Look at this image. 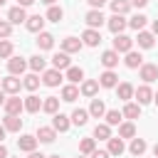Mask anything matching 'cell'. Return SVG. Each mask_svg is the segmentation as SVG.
Masks as SVG:
<instances>
[{
	"label": "cell",
	"mask_w": 158,
	"mask_h": 158,
	"mask_svg": "<svg viewBox=\"0 0 158 158\" xmlns=\"http://www.w3.org/2000/svg\"><path fill=\"white\" fill-rule=\"evenodd\" d=\"M133 49V40L128 37V35H116L114 37V52H118V54H126V52H131Z\"/></svg>",
	"instance_id": "obj_1"
},
{
	"label": "cell",
	"mask_w": 158,
	"mask_h": 158,
	"mask_svg": "<svg viewBox=\"0 0 158 158\" xmlns=\"http://www.w3.org/2000/svg\"><path fill=\"white\" fill-rule=\"evenodd\" d=\"M0 86H2V91H7V94H17V91H20V86H22V81H20L15 74H10V77L0 79Z\"/></svg>",
	"instance_id": "obj_2"
},
{
	"label": "cell",
	"mask_w": 158,
	"mask_h": 158,
	"mask_svg": "<svg viewBox=\"0 0 158 158\" xmlns=\"http://www.w3.org/2000/svg\"><path fill=\"white\" fill-rule=\"evenodd\" d=\"M84 20H86V25H89L91 30H96V27H101V25L106 22V17L101 15V10H89Z\"/></svg>",
	"instance_id": "obj_3"
},
{
	"label": "cell",
	"mask_w": 158,
	"mask_h": 158,
	"mask_svg": "<svg viewBox=\"0 0 158 158\" xmlns=\"http://www.w3.org/2000/svg\"><path fill=\"white\" fill-rule=\"evenodd\" d=\"M109 30L114 32V35H121L123 30H126V25H128V20H123V15H114V17H109Z\"/></svg>",
	"instance_id": "obj_4"
},
{
	"label": "cell",
	"mask_w": 158,
	"mask_h": 158,
	"mask_svg": "<svg viewBox=\"0 0 158 158\" xmlns=\"http://www.w3.org/2000/svg\"><path fill=\"white\" fill-rule=\"evenodd\" d=\"M25 69H27V62H25L22 57H10V59H7V72H10V74L17 77V74H22Z\"/></svg>",
	"instance_id": "obj_5"
},
{
	"label": "cell",
	"mask_w": 158,
	"mask_h": 158,
	"mask_svg": "<svg viewBox=\"0 0 158 158\" xmlns=\"http://www.w3.org/2000/svg\"><path fill=\"white\" fill-rule=\"evenodd\" d=\"M141 79H143L146 84L156 81V79H158V64H141Z\"/></svg>",
	"instance_id": "obj_6"
},
{
	"label": "cell",
	"mask_w": 158,
	"mask_h": 158,
	"mask_svg": "<svg viewBox=\"0 0 158 158\" xmlns=\"http://www.w3.org/2000/svg\"><path fill=\"white\" fill-rule=\"evenodd\" d=\"M96 81H99V86H104V89H114V86L118 84V77H116V72L106 69V72H104V74H101Z\"/></svg>",
	"instance_id": "obj_7"
},
{
	"label": "cell",
	"mask_w": 158,
	"mask_h": 158,
	"mask_svg": "<svg viewBox=\"0 0 158 158\" xmlns=\"http://www.w3.org/2000/svg\"><path fill=\"white\" fill-rule=\"evenodd\" d=\"M133 96L138 99V104L143 106V104H148V101H153V91H151V86L148 84H141L138 89H133Z\"/></svg>",
	"instance_id": "obj_8"
},
{
	"label": "cell",
	"mask_w": 158,
	"mask_h": 158,
	"mask_svg": "<svg viewBox=\"0 0 158 158\" xmlns=\"http://www.w3.org/2000/svg\"><path fill=\"white\" fill-rule=\"evenodd\" d=\"M5 114H15V116H20V111L25 109V104H22V99H17V96H10V99H5Z\"/></svg>",
	"instance_id": "obj_9"
},
{
	"label": "cell",
	"mask_w": 158,
	"mask_h": 158,
	"mask_svg": "<svg viewBox=\"0 0 158 158\" xmlns=\"http://www.w3.org/2000/svg\"><path fill=\"white\" fill-rule=\"evenodd\" d=\"M25 20H27L25 7H20V5L10 7V12H7V22H10V25H20V22H25Z\"/></svg>",
	"instance_id": "obj_10"
},
{
	"label": "cell",
	"mask_w": 158,
	"mask_h": 158,
	"mask_svg": "<svg viewBox=\"0 0 158 158\" xmlns=\"http://www.w3.org/2000/svg\"><path fill=\"white\" fill-rule=\"evenodd\" d=\"M84 47V42L79 40V37H64L62 40V49L67 52V54H72V52H79Z\"/></svg>",
	"instance_id": "obj_11"
},
{
	"label": "cell",
	"mask_w": 158,
	"mask_h": 158,
	"mask_svg": "<svg viewBox=\"0 0 158 158\" xmlns=\"http://www.w3.org/2000/svg\"><path fill=\"white\" fill-rule=\"evenodd\" d=\"M42 81L47 84V86H59V81H62V72L59 69H47L44 74H42Z\"/></svg>",
	"instance_id": "obj_12"
},
{
	"label": "cell",
	"mask_w": 158,
	"mask_h": 158,
	"mask_svg": "<svg viewBox=\"0 0 158 158\" xmlns=\"http://www.w3.org/2000/svg\"><path fill=\"white\" fill-rule=\"evenodd\" d=\"M52 67H54V69H59V72H62V69H67V67H72L69 54H67V52H57V54L52 57Z\"/></svg>",
	"instance_id": "obj_13"
},
{
	"label": "cell",
	"mask_w": 158,
	"mask_h": 158,
	"mask_svg": "<svg viewBox=\"0 0 158 158\" xmlns=\"http://www.w3.org/2000/svg\"><path fill=\"white\" fill-rule=\"evenodd\" d=\"M57 138V131L52 128V126H40L37 128V141H42V143H52Z\"/></svg>",
	"instance_id": "obj_14"
},
{
	"label": "cell",
	"mask_w": 158,
	"mask_h": 158,
	"mask_svg": "<svg viewBox=\"0 0 158 158\" xmlns=\"http://www.w3.org/2000/svg\"><path fill=\"white\" fill-rule=\"evenodd\" d=\"M35 146H37V136H30V133H25V136H20L17 138V148L20 151H35Z\"/></svg>",
	"instance_id": "obj_15"
},
{
	"label": "cell",
	"mask_w": 158,
	"mask_h": 158,
	"mask_svg": "<svg viewBox=\"0 0 158 158\" xmlns=\"http://www.w3.org/2000/svg\"><path fill=\"white\" fill-rule=\"evenodd\" d=\"M81 40H84V44L86 47H96L99 42H101V35H99V30H84V35H81Z\"/></svg>",
	"instance_id": "obj_16"
},
{
	"label": "cell",
	"mask_w": 158,
	"mask_h": 158,
	"mask_svg": "<svg viewBox=\"0 0 158 158\" xmlns=\"http://www.w3.org/2000/svg\"><path fill=\"white\" fill-rule=\"evenodd\" d=\"M2 126H5V131H15V133H17V131L22 128V118L15 116V114H7L5 121H2Z\"/></svg>",
	"instance_id": "obj_17"
},
{
	"label": "cell",
	"mask_w": 158,
	"mask_h": 158,
	"mask_svg": "<svg viewBox=\"0 0 158 158\" xmlns=\"http://www.w3.org/2000/svg\"><path fill=\"white\" fill-rule=\"evenodd\" d=\"M25 25H27L30 32H42V27H44V17H42V15H32V17L25 20Z\"/></svg>",
	"instance_id": "obj_18"
},
{
	"label": "cell",
	"mask_w": 158,
	"mask_h": 158,
	"mask_svg": "<svg viewBox=\"0 0 158 158\" xmlns=\"http://www.w3.org/2000/svg\"><path fill=\"white\" fill-rule=\"evenodd\" d=\"M101 64H104L106 69H114V67L118 64V52H114V49H106V52L101 54Z\"/></svg>",
	"instance_id": "obj_19"
},
{
	"label": "cell",
	"mask_w": 158,
	"mask_h": 158,
	"mask_svg": "<svg viewBox=\"0 0 158 158\" xmlns=\"http://www.w3.org/2000/svg\"><path fill=\"white\" fill-rule=\"evenodd\" d=\"M22 104H25V111H30V114H37V111L42 109V99H40V96H35V94H30Z\"/></svg>",
	"instance_id": "obj_20"
},
{
	"label": "cell",
	"mask_w": 158,
	"mask_h": 158,
	"mask_svg": "<svg viewBox=\"0 0 158 158\" xmlns=\"http://www.w3.org/2000/svg\"><path fill=\"white\" fill-rule=\"evenodd\" d=\"M69 123H72V121H69V116H64V114H59V111H57V114H54V118H52V128H54V131H67V128H69Z\"/></svg>",
	"instance_id": "obj_21"
},
{
	"label": "cell",
	"mask_w": 158,
	"mask_h": 158,
	"mask_svg": "<svg viewBox=\"0 0 158 158\" xmlns=\"http://www.w3.org/2000/svg\"><path fill=\"white\" fill-rule=\"evenodd\" d=\"M153 37H156L153 32L138 30V37H136V40H138V47H143V49H151V47H153Z\"/></svg>",
	"instance_id": "obj_22"
},
{
	"label": "cell",
	"mask_w": 158,
	"mask_h": 158,
	"mask_svg": "<svg viewBox=\"0 0 158 158\" xmlns=\"http://www.w3.org/2000/svg\"><path fill=\"white\" fill-rule=\"evenodd\" d=\"M37 47L40 49H52L54 47V37L49 32H37Z\"/></svg>",
	"instance_id": "obj_23"
},
{
	"label": "cell",
	"mask_w": 158,
	"mask_h": 158,
	"mask_svg": "<svg viewBox=\"0 0 158 158\" xmlns=\"http://www.w3.org/2000/svg\"><path fill=\"white\" fill-rule=\"evenodd\" d=\"M123 62H126L128 69H136V67L143 64V57H141V52H133V49H131V52H126V59H123Z\"/></svg>",
	"instance_id": "obj_24"
},
{
	"label": "cell",
	"mask_w": 158,
	"mask_h": 158,
	"mask_svg": "<svg viewBox=\"0 0 158 158\" xmlns=\"http://www.w3.org/2000/svg\"><path fill=\"white\" fill-rule=\"evenodd\" d=\"M106 114V106H104V101L101 99H91V106H89V116H94V118H101Z\"/></svg>",
	"instance_id": "obj_25"
},
{
	"label": "cell",
	"mask_w": 158,
	"mask_h": 158,
	"mask_svg": "<svg viewBox=\"0 0 158 158\" xmlns=\"http://www.w3.org/2000/svg\"><path fill=\"white\" fill-rule=\"evenodd\" d=\"M109 141L111 138V128H109V123H96L94 126V141Z\"/></svg>",
	"instance_id": "obj_26"
},
{
	"label": "cell",
	"mask_w": 158,
	"mask_h": 158,
	"mask_svg": "<svg viewBox=\"0 0 158 158\" xmlns=\"http://www.w3.org/2000/svg\"><path fill=\"white\" fill-rule=\"evenodd\" d=\"M42 111H47V114L54 116V114L59 111V99H57V96H47V99L42 101Z\"/></svg>",
	"instance_id": "obj_27"
},
{
	"label": "cell",
	"mask_w": 158,
	"mask_h": 158,
	"mask_svg": "<svg viewBox=\"0 0 158 158\" xmlns=\"http://www.w3.org/2000/svg\"><path fill=\"white\" fill-rule=\"evenodd\" d=\"M67 79H69L72 84H79V81L84 79V69H81V67H67Z\"/></svg>",
	"instance_id": "obj_28"
},
{
	"label": "cell",
	"mask_w": 158,
	"mask_h": 158,
	"mask_svg": "<svg viewBox=\"0 0 158 158\" xmlns=\"http://www.w3.org/2000/svg\"><path fill=\"white\" fill-rule=\"evenodd\" d=\"M116 91H118V99H123V101H128V99L133 96V86H131L128 81H121V84H116Z\"/></svg>",
	"instance_id": "obj_29"
},
{
	"label": "cell",
	"mask_w": 158,
	"mask_h": 158,
	"mask_svg": "<svg viewBox=\"0 0 158 158\" xmlns=\"http://www.w3.org/2000/svg\"><path fill=\"white\" fill-rule=\"evenodd\" d=\"M77 99H79V89H77L74 84H69V86L62 89V101H69V104H72V101H77Z\"/></svg>",
	"instance_id": "obj_30"
},
{
	"label": "cell",
	"mask_w": 158,
	"mask_h": 158,
	"mask_svg": "<svg viewBox=\"0 0 158 158\" xmlns=\"http://www.w3.org/2000/svg\"><path fill=\"white\" fill-rule=\"evenodd\" d=\"M86 121H89V111H86V109H74V111H72V123L84 126Z\"/></svg>",
	"instance_id": "obj_31"
},
{
	"label": "cell",
	"mask_w": 158,
	"mask_h": 158,
	"mask_svg": "<svg viewBox=\"0 0 158 158\" xmlns=\"http://www.w3.org/2000/svg\"><path fill=\"white\" fill-rule=\"evenodd\" d=\"M123 151H126V146L121 138H109V156H121Z\"/></svg>",
	"instance_id": "obj_32"
},
{
	"label": "cell",
	"mask_w": 158,
	"mask_h": 158,
	"mask_svg": "<svg viewBox=\"0 0 158 158\" xmlns=\"http://www.w3.org/2000/svg\"><path fill=\"white\" fill-rule=\"evenodd\" d=\"M111 10H114V15H126L131 10V2L128 0H111Z\"/></svg>",
	"instance_id": "obj_33"
},
{
	"label": "cell",
	"mask_w": 158,
	"mask_h": 158,
	"mask_svg": "<svg viewBox=\"0 0 158 158\" xmlns=\"http://www.w3.org/2000/svg\"><path fill=\"white\" fill-rule=\"evenodd\" d=\"M96 91H99V81H96V79H86V81L81 84V94H84V96H94Z\"/></svg>",
	"instance_id": "obj_34"
},
{
	"label": "cell",
	"mask_w": 158,
	"mask_h": 158,
	"mask_svg": "<svg viewBox=\"0 0 158 158\" xmlns=\"http://www.w3.org/2000/svg\"><path fill=\"white\" fill-rule=\"evenodd\" d=\"M121 114H123L126 118H138V116H141V104H131V101H128Z\"/></svg>",
	"instance_id": "obj_35"
},
{
	"label": "cell",
	"mask_w": 158,
	"mask_h": 158,
	"mask_svg": "<svg viewBox=\"0 0 158 158\" xmlns=\"http://www.w3.org/2000/svg\"><path fill=\"white\" fill-rule=\"evenodd\" d=\"M128 151H131L133 156H141V153H146V141H143V138H131V146H128Z\"/></svg>",
	"instance_id": "obj_36"
},
{
	"label": "cell",
	"mask_w": 158,
	"mask_h": 158,
	"mask_svg": "<svg viewBox=\"0 0 158 158\" xmlns=\"http://www.w3.org/2000/svg\"><path fill=\"white\" fill-rule=\"evenodd\" d=\"M104 116H106V123H109V126H118V123H121V118H123V114H121V111H116V109L106 111Z\"/></svg>",
	"instance_id": "obj_37"
},
{
	"label": "cell",
	"mask_w": 158,
	"mask_h": 158,
	"mask_svg": "<svg viewBox=\"0 0 158 158\" xmlns=\"http://www.w3.org/2000/svg\"><path fill=\"white\" fill-rule=\"evenodd\" d=\"M136 136V126L133 123H121L118 126V138H133Z\"/></svg>",
	"instance_id": "obj_38"
},
{
	"label": "cell",
	"mask_w": 158,
	"mask_h": 158,
	"mask_svg": "<svg viewBox=\"0 0 158 158\" xmlns=\"http://www.w3.org/2000/svg\"><path fill=\"white\" fill-rule=\"evenodd\" d=\"M62 17H64V10H62V7H57V5H49V10H47V20L59 22Z\"/></svg>",
	"instance_id": "obj_39"
},
{
	"label": "cell",
	"mask_w": 158,
	"mask_h": 158,
	"mask_svg": "<svg viewBox=\"0 0 158 158\" xmlns=\"http://www.w3.org/2000/svg\"><path fill=\"white\" fill-rule=\"evenodd\" d=\"M44 57H40V54H35V57H30V69L32 72H44Z\"/></svg>",
	"instance_id": "obj_40"
},
{
	"label": "cell",
	"mask_w": 158,
	"mask_h": 158,
	"mask_svg": "<svg viewBox=\"0 0 158 158\" xmlns=\"http://www.w3.org/2000/svg\"><path fill=\"white\" fill-rule=\"evenodd\" d=\"M10 57H12V42L0 40V59H10Z\"/></svg>",
	"instance_id": "obj_41"
},
{
	"label": "cell",
	"mask_w": 158,
	"mask_h": 158,
	"mask_svg": "<svg viewBox=\"0 0 158 158\" xmlns=\"http://www.w3.org/2000/svg\"><path fill=\"white\" fill-rule=\"evenodd\" d=\"M146 22H148V17H146V15H133V17L128 20V25H131L133 30H143V27H146Z\"/></svg>",
	"instance_id": "obj_42"
},
{
	"label": "cell",
	"mask_w": 158,
	"mask_h": 158,
	"mask_svg": "<svg viewBox=\"0 0 158 158\" xmlns=\"http://www.w3.org/2000/svg\"><path fill=\"white\" fill-rule=\"evenodd\" d=\"M22 86H25V89H30V91H35V89L40 86V77H37V74H27V77H25V81H22Z\"/></svg>",
	"instance_id": "obj_43"
},
{
	"label": "cell",
	"mask_w": 158,
	"mask_h": 158,
	"mask_svg": "<svg viewBox=\"0 0 158 158\" xmlns=\"http://www.w3.org/2000/svg\"><path fill=\"white\" fill-rule=\"evenodd\" d=\"M94 148H96L94 138H81V141H79V151H81V153H91Z\"/></svg>",
	"instance_id": "obj_44"
},
{
	"label": "cell",
	"mask_w": 158,
	"mask_h": 158,
	"mask_svg": "<svg viewBox=\"0 0 158 158\" xmlns=\"http://www.w3.org/2000/svg\"><path fill=\"white\" fill-rule=\"evenodd\" d=\"M10 32H12V25L7 20H0V37H10Z\"/></svg>",
	"instance_id": "obj_45"
},
{
	"label": "cell",
	"mask_w": 158,
	"mask_h": 158,
	"mask_svg": "<svg viewBox=\"0 0 158 158\" xmlns=\"http://www.w3.org/2000/svg\"><path fill=\"white\" fill-rule=\"evenodd\" d=\"M89 156H91V158H109V151H99V148H94Z\"/></svg>",
	"instance_id": "obj_46"
},
{
	"label": "cell",
	"mask_w": 158,
	"mask_h": 158,
	"mask_svg": "<svg viewBox=\"0 0 158 158\" xmlns=\"http://www.w3.org/2000/svg\"><path fill=\"white\" fill-rule=\"evenodd\" d=\"M89 5H91V10H101V5L106 2V0H86Z\"/></svg>",
	"instance_id": "obj_47"
},
{
	"label": "cell",
	"mask_w": 158,
	"mask_h": 158,
	"mask_svg": "<svg viewBox=\"0 0 158 158\" xmlns=\"http://www.w3.org/2000/svg\"><path fill=\"white\" fill-rule=\"evenodd\" d=\"M131 5H136V7H146L148 5V0H128Z\"/></svg>",
	"instance_id": "obj_48"
},
{
	"label": "cell",
	"mask_w": 158,
	"mask_h": 158,
	"mask_svg": "<svg viewBox=\"0 0 158 158\" xmlns=\"http://www.w3.org/2000/svg\"><path fill=\"white\" fill-rule=\"evenodd\" d=\"M32 2H35V0H17V5H20V7H27V5H32Z\"/></svg>",
	"instance_id": "obj_49"
},
{
	"label": "cell",
	"mask_w": 158,
	"mask_h": 158,
	"mask_svg": "<svg viewBox=\"0 0 158 158\" xmlns=\"http://www.w3.org/2000/svg\"><path fill=\"white\" fill-rule=\"evenodd\" d=\"M27 158H47V156H42V153H37V151H30V156Z\"/></svg>",
	"instance_id": "obj_50"
},
{
	"label": "cell",
	"mask_w": 158,
	"mask_h": 158,
	"mask_svg": "<svg viewBox=\"0 0 158 158\" xmlns=\"http://www.w3.org/2000/svg\"><path fill=\"white\" fill-rule=\"evenodd\" d=\"M0 158H7V148H5L2 143H0Z\"/></svg>",
	"instance_id": "obj_51"
},
{
	"label": "cell",
	"mask_w": 158,
	"mask_h": 158,
	"mask_svg": "<svg viewBox=\"0 0 158 158\" xmlns=\"http://www.w3.org/2000/svg\"><path fill=\"white\" fill-rule=\"evenodd\" d=\"M153 35H158V20H153Z\"/></svg>",
	"instance_id": "obj_52"
},
{
	"label": "cell",
	"mask_w": 158,
	"mask_h": 158,
	"mask_svg": "<svg viewBox=\"0 0 158 158\" xmlns=\"http://www.w3.org/2000/svg\"><path fill=\"white\" fill-rule=\"evenodd\" d=\"M2 138H5V126H0V143H2Z\"/></svg>",
	"instance_id": "obj_53"
},
{
	"label": "cell",
	"mask_w": 158,
	"mask_h": 158,
	"mask_svg": "<svg viewBox=\"0 0 158 158\" xmlns=\"http://www.w3.org/2000/svg\"><path fill=\"white\" fill-rule=\"evenodd\" d=\"M5 104V94H2V89H0V106Z\"/></svg>",
	"instance_id": "obj_54"
},
{
	"label": "cell",
	"mask_w": 158,
	"mask_h": 158,
	"mask_svg": "<svg viewBox=\"0 0 158 158\" xmlns=\"http://www.w3.org/2000/svg\"><path fill=\"white\" fill-rule=\"evenodd\" d=\"M153 156H156V158H158V143H156V146H153Z\"/></svg>",
	"instance_id": "obj_55"
},
{
	"label": "cell",
	"mask_w": 158,
	"mask_h": 158,
	"mask_svg": "<svg viewBox=\"0 0 158 158\" xmlns=\"http://www.w3.org/2000/svg\"><path fill=\"white\" fill-rule=\"evenodd\" d=\"M153 101H156V106H158V91H156V94H153Z\"/></svg>",
	"instance_id": "obj_56"
},
{
	"label": "cell",
	"mask_w": 158,
	"mask_h": 158,
	"mask_svg": "<svg viewBox=\"0 0 158 158\" xmlns=\"http://www.w3.org/2000/svg\"><path fill=\"white\" fill-rule=\"evenodd\" d=\"M42 2H47V5H54V2H57V0H42Z\"/></svg>",
	"instance_id": "obj_57"
},
{
	"label": "cell",
	"mask_w": 158,
	"mask_h": 158,
	"mask_svg": "<svg viewBox=\"0 0 158 158\" xmlns=\"http://www.w3.org/2000/svg\"><path fill=\"white\" fill-rule=\"evenodd\" d=\"M47 158H59V153H54V156H47Z\"/></svg>",
	"instance_id": "obj_58"
},
{
	"label": "cell",
	"mask_w": 158,
	"mask_h": 158,
	"mask_svg": "<svg viewBox=\"0 0 158 158\" xmlns=\"http://www.w3.org/2000/svg\"><path fill=\"white\" fill-rule=\"evenodd\" d=\"M2 5H5V0H0V7H2Z\"/></svg>",
	"instance_id": "obj_59"
},
{
	"label": "cell",
	"mask_w": 158,
	"mask_h": 158,
	"mask_svg": "<svg viewBox=\"0 0 158 158\" xmlns=\"http://www.w3.org/2000/svg\"><path fill=\"white\" fill-rule=\"evenodd\" d=\"M79 158H84V156H79Z\"/></svg>",
	"instance_id": "obj_60"
}]
</instances>
